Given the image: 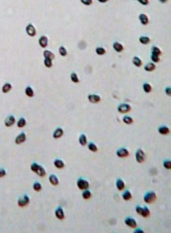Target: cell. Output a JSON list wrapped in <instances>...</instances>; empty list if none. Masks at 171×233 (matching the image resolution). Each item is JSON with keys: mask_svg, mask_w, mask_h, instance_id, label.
<instances>
[{"mask_svg": "<svg viewBox=\"0 0 171 233\" xmlns=\"http://www.w3.org/2000/svg\"><path fill=\"white\" fill-rule=\"evenodd\" d=\"M136 158L137 162H142L145 158V155L144 152L141 149H138L136 154Z\"/></svg>", "mask_w": 171, "mask_h": 233, "instance_id": "cell-4", "label": "cell"}, {"mask_svg": "<svg viewBox=\"0 0 171 233\" xmlns=\"http://www.w3.org/2000/svg\"><path fill=\"white\" fill-rule=\"evenodd\" d=\"M71 78L72 81L74 83H78L79 81V79L78 78V76L75 73H73L71 74Z\"/></svg>", "mask_w": 171, "mask_h": 233, "instance_id": "cell-37", "label": "cell"}, {"mask_svg": "<svg viewBox=\"0 0 171 233\" xmlns=\"http://www.w3.org/2000/svg\"><path fill=\"white\" fill-rule=\"evenodd\" d=\"M33 189L35 191L38 192V191H40L41 190L42 186H41V185L40 183H36L34 184Z\"/></svg>", "mask_w": 171, "mask_h": 233, "instance_id": "cell-41", "label": "cell"}, {"mask_svg": "<svg viewBox=\"0 0 171 233\" xmlns=\"http://www.w3.org/2000/svg\"><path fill=\"white\" fill-rule=\"evenodd\" d=\"M96 53L99 55H102L106 53V51L102 47H98L96 49Z\"/></svg>", "mask_w": 171, "mask_h": 233, "instance_id": "cell-40", "label": "cell"}, {"mask_svg": "<svg viewBox=\"0 0 171 233\" xmlns=\"http://www.w3.org/2000/svg\"><path fill=\"white\" fill-rule=\"evenodd\" d=\"M123 198L125 200H129L132 198V194L129 191H126L123 194Z\"/></svg>", "mask_w": 171, "mask_h": 233, "instance_id": "cell-31", "label": "cell"}, {"mask_svg": "<svg viewBox=\"0 0 171 233\" xmlns=\"http://www.w3.org/2000/svg\"><path fill=\"white\" fill-rule=\"evenodd\" d=\"M29 202V199L26 195H24L22 198L18 200V204L19 206L24 207L28 204Z\"/></svg>", "mask_w": 171, "mask_h": 233, "instance_id": "cell-8", "label": "cell"}, {"mask_svg": "<svg viewBox=\"0 0 171 233\" xmlns=\"http://www.w3.org/2000/svg\"><path fill=\"white\" fill-rule=\"evenodd\" d=\"M117 187L119 190H122L125 188V184L124 182L122 179H118L117 181Z\"/></svg>", "mask_w": 171, "mask_h": 233, "instance_id": "cell-22", "label": "cell"}, {"mask_svg": "<svg viewBox=\"0 0 171 233\" xmlns=\"http://www.w3.org/2000/svg\"><path fill=\"white\" fill-rule=\"evenodd\" d=\"M158 131H159V133L161 134L166 135V134H169V129L168 127H165V126H163V127H162L161 128H159Z\"/></svg>", "mask_w": 171, "mask_h": 233, "instance_id": "cell-23", "label": "cell"}, {"mask_svg": "<svg viewBox=\"0 0 171 233\" xmlns=\"http://www.w3.org/2000/svg\"><path fill=\"white\" fill-rule=\"evenodd\" d=\"M139 1V2L143 4V5H147L149 3V1L148 0H137Z\"/></svg>", "mask_w": 171, "mask_h": 233, "instance_id": "cell-45", "label": "cell"}, {"mask_svg": "<svg viewBox=\"0 0 171 233\" xmlns=\"http://www.w3.org/2000/svg\"><path fill=\"white\" fill-rule=\"evenodd\" d=\"M49 180L51 183L55 186L57 185L59 182L57 177L54 175H52L50 176Z\"/></svg>", "mask_w": 171, "mask_h": 233, "instance_id": "cell-21", "label": "cell"}, {"mask_svg": "<svg viewBox=\"0 0 171 233\" xmlns=\"http://www.w3.org/2000/svg\"><path fill=\"white\" fill-rule=\"evenodd\" d=\"M129 152L126 149H121L118 150L117 152V155L119 157H127L129 155Z\"/></svg>", "mask_w": 171, "mask_h": 233, "instance_id": "cell-10", "label": "cell"}, {"mask_svg": "<svg viewBox=\"0 0 171 233\" xmlns=\"http://www.w3.org/2000/svg\"><path fill=\"white\" fill-rule=\"evenodd\" d=\"M131 107L129 105L127 104H123L120 106L118 109L120 113H125L129 112L131 110Z\"/></svg>", "mask_w": 171, "mask_h": 233, "instance_id": "cell-6", "label": "cell"}, {"mask_svg": "<svg viewBox=\"0 0 171 233\" xmlns=\"http://www.w3.org/2000/svg\"><path fill=\"white\" fill-rule=\"evenodd\" d=\"M150 210L148 209V207H145L144 208H142L141 211L140 212V215L143 216V217L147 218L150 215Z\"/></svg>", "mask_w": 171, "mask_h": 233, "instance_id": "cell-17", "label": "cell"}, {"mask_svg": "<svg viewBox=\"0 0 171 233\" xmlns=\"http://www.w3.org/2000/svg\"><path fill=\"white\" fill-rule=\"evenodd\" d=\"M59 52L60 53V55L63 57H65L67 55V51L65 49V47H61L59 49Z\"/></svg>", "mask_w": 171, "mask_h": 233, "instance_id": "cell-35", "label": "cell"}, {"mask_svg": "<svg viewBox=\"0 0 171 233\" xmlns=\"http://www.w3.org/2000/svg\"><path fill=\"white\" fill-rule=\"evenodd\" d=\"M55 215L56 217L59 220H63L64 218V214L63 211V210L61 208H58L56 210L55 212Z\"/></svg>", "mask_w": 171, "mask_h": 233, "instance_id": "cell-16", "label": "cell"}, {"mask_svg": "<svg viewBox=\"0 0 171 233\" xmlns=\"http://www.w3.org/2000/svg\"><path fill=\"white\" fill-rule=\"evenodd\" d=\"M166 92L167 94H168L169 96H170L171 94V88L170 87L167 88L166 89Z\"/></svg>", "mask_w": 171, "mask_h": 233, "instance_id": "cell-47", "label": "cell"}, {"mask_svg": "<svg viewBox=\"0 0 171 233\" xmlns=\"http://www.w3.org/2000/svg\"><path fill=\"white\" fill-rule=\"evenodd\" d=\"M54 165L58 168H62L64 167V162L60 160H56L55 161Z\"/></svg>", "mask_w": 171, "mask_h": 233, "instance_id": "cell-27", "label": "cell"}, {"mask_svg": "<svg viewBox=\"0 0 171 233\" xmlns=\"http://www.w3.org/2000/svg\"><path fill=\"white\" fill-rule=\"evenodd\" d=\"M43 55L45 59H49L52 60L54 59V54L49 51H48V50L45 51L43 53Z\"/></svg>", "mask_w": 171, "mask_h": 233, "instance_id": "cell-15", "label": "cell"}, {"mask_svg": "<svg viewBox=\"0 0 171 233\" xmlns=\"http://www.w3.org/2000/svg\"><path fill=\"white\" fill-rule=\"evenodd\" d=\"M78 187L81 190H84L88 189L89 186V184L88 182L84 179H79L77 183Z\"/></svg>", "mask_w": 171, "mask_h": 233, "instance_id": "cell-3", "label": "cell"}, {"mask_svg": "<svg viewBox=\"0 0 171 233\" xmlns=\"http://www.w3.org/2000/svg\"><path fill=\"white\" fill-rule=\"evenodd\" d=\"M143 89L144 91L147 93H149L151 91L152 87L148 83H145L143 85Z\"/></svg>", "mask_w": 171, "mask_h": 233, "instance_id": "cell-38", "label": "cell"}, {"mask_svg": "<svg viewBox=\"0 0 171 233\" xmlns=\"http://www.w3.org/2000/svg\"><path fill=\"white\" fill-rule=\"evenodd\" d=\"M89 101L92 103H96L99 102L101 100L100 97L96 95H90L88 96Z\"/></svg>", "mask_w": 171, "mask_h": 233, "instance_id": "cell-11", "label": "cell"}, {"mask_svg": "<svg viewBox=\"0 0 171 233\" xmlns=\"http://www.w3.org/2000/svg\"><path fill=\"white\" fill-rule=\"evenodd\" d=\"M163 166L167 169H170L171 168V162L169 161H165L163 163Z\"/></svg>", "mask_w": 171, "mask_h": 233, "instance_id": "cell-42", "label": "cell"}, {"mask_svg": "<svg viewBox=\"0 0 171 233\" xmlns=\"http://www.w3.org/2000/svg\"><path fill=\"white\" fill-rule=\"evenodd\" d=\"M157 198L156 194L154 192H148L144 198V201L148 204H151L155 201Z\"/></svg>", "mask_w": 171, "mask_h": 233, "instance_id": "cell-2", "label": "cell"}, {"mask_svg": "<svg viewBox=\"0 0 171 233\" xmlns=\"http://www.w3.org/2000/svg\"><path fill=\"white\" fill-rule=\"evenodd\" d=\"M114 49L117 52H121L123 50V47L121 44L118 42H116L114 43L113 45Z\"/></svg>", "mask_w": 171, "mask_h": 233, "instance_id": "cell-19", "label": "cell"}, {"mask_svg": "<svg viewBox=\"0 0 171 233\" xmlns=\"http://www.w3.org/2000/svg\"><path fill=\"white\" fill-rule=\"evenodd\" d=\"M140 21L141 23L143 25H147L149 22V20L147 16L144 14H140L139 16Z\"/></svg>", "mask_w": 171, "mask_h": 233, "instance_id": "cell-14", "label": "cell"}, {"mask_svg": "<svg viewBox=\"0 0 171 233\" xmlns=\"http://www.w3.org/2000/svg\"><path fill=\"white\" fill-rule=\"evenodd\" d=\"M79 143L82 146H85L87 144L86 138L84 134H82L79 139Z\"/></svg>", "mask_w": 171, "mask_h": 233, "instance_id": "cell-25", "label": "cell"}, {"mask_svg": "<svg viewBox=\"0 0 171 233\" xmlns=\"http://www.w3.org/2000/svg\"><path fill=\"white\" fill-rule=\"evenodd\" d=\"M26 139V136L25 134L23 133H22L21 134H19L18 136L16 137L15 140V142L16 144H21V143L25 141Z\"/></svg>", "mask_w": 171, "mask_h": 233, "instance_id": "cell-12", "label": "cell"}, {"mask_svg": "<svg viewBox=\"0 0 171 233\" xmlns=\"http://www.w3.org/2000/svg\"><path fill=\"white\" fill-rule=\"evenodd\" d=\"M132 62H133V64L137 67H139L142 64V61L139 58H137V57H134V58H133V60H132Z\"/></svg>", "mask_w": 171, "mask_h": 233, "instance_id": "cell-29", "label": "cell"}, {"mask_svg": "<svg viewBox=\"0 0 171 233\" xmlns=\"http://www.w3.org/2000/svg\"><path fill=\"white\" fill-rule=\"evenodd\" d=\"M81 1L83 4L87 5H90L92 3V0H81Z\"/></svg>", "mask_w": 171, "mask_h": 233, "instance_id": "cell-44", "label": "cell"}, {"mask_svg": "<svg viewBox=\"0 0 171 233\" xmlns=\"http://www.w3.org/2000/svg\"><path fill=\"white\" fill-rule=\"evenodd\" d=\"M12 88L11 84L8 83H6L4 85L2 88V91L4 93H6L10 91Z\"/></svg>", "mask_w": 171, "mask_h": 233, "instance_id": "cell-20", "label": "cell"}, {"mask_svg": "<svg viewBox=\"0 0 171 233\" xmlns=\"http://www.w3.org/2000/svg\"><path fill=\"white\" fill-rule=\"evenodd\" d=\"M39 44L42 48H45L47 46L48 39L46 36H42L39 40Z\"/></svg>", "mask_w": 171, "mask_h": 233, "instance_id": "cell-13", "label": "cell"}, {"mask_svg": "<svg viewBox=\"0 0 171 233\" xmlns=\"http://www.w3.org/2000/svg\"><path fill=\"white\" fill-rule=\"evenodd\" d=\"M151 58H152V60L153 61V62H155V63H158L160 60V59L159 58V56L155 55V54H152Z\"/></svg>", "mask_w": 171, "mask_h": 233, "instance_id": "cell-43", "label": "cell"}, {"mask_svg": "<svg viewBox=\"0 0 171 233\" xmlns=\"http://www.w3.org/2000/svg\"><path fill=\"white\" fill-rule=\"evenodd\" d=\"M63 131L62 128H58L56 130L53 134V137L55 139H58L62 136Z\"/></svg>", "mask_w": 171, "mask_h": 233, "instance_id": "cell-18", "label": "cell"}, {"mask_svg": "<svg viewBox=\"0 0 171 233\" xmlns=\"http://www.w3.org/2000/svg\"><path fill=\"white\" fill-rule=\"evenodd\" d=\"M100 2L105 3L108 1V0H98Z\"/></svg>", "mask_w": 171, "mask_h": 233, "instance_id": "cell-48", "label": "cell"}, {"mask_svg": "<svg viewBox=\"0 0 171 233\" xmlns=\"http://www.w3.org/2000/svg\"><path fill=\"white\" fill-rule=\"evenodd\" d=\"M25 93H26V94L30 97H33L34 96V92L31 87L30 86H28L26 88Z\"/></svg>", "mask_w": 171, "mask_h": 233, "instance_id": "cell-24", "label": "cell"}, {"mask_svg": "<svg viewBox=\"0 0 171 233\" xmlns=\"http://www.w3.org/2000/svg\"><path fill=\"white\" fill-rule=\"evenodd\" d=\"M31 169L33 172L37 173L40 177H44L46 175V173L43 168L41 166L38 165L36 163H33L31 165Z\"/></svg>", "mask_w": 171, "mask_h": 233, "instance_id": "cell-1", "label": "cell"}, {"mask_svg": "<svg viewBox=\"0 0 171 233\" xmlns=\"http://www.w3.org/2000/svg\"><path fill=\"white\" fill-rule=\"evenodd\" d=\"M150 38L147 37H141L139 39L140 42L143 44H147L150 42Z\"/></svg>", "mask_w": 171, "mask_h": 233, "instance_id": "cell-28", "label": "cell"}, {"mask_svg": "<svg viewBox=\"0 0 171 233\" xmlns=\"http://www.w3.org/2000/svg\"><path fill=\"white\" fill-rule=\"evenodd\" d=\"M135 232H137V233H138H138L141 232V233H142V232H143V231H138V230H137L136 231H135Z\"/></svg>", "mask_w": 171, "mask_h": 233, "instance_id": "cell-50", "label": "cell"}, {"mask_svg": "<svg viewBox=\"0 0 171 233\" xmlns=\"http://www.w3.org/2000/svg\"><path fill=\"white\" fill-rule=\"evenodd\" d=\"M16 120L13 116H10L6 118L5 121V125L7 127H10L12 126L15 123Z\"/></svg>", "mask_w": 171, "mask_h": 233, "instance_id": "cell-7", "label": "cell"}, {"mask_svg": "<svg viewBox=\"0 0 171 233\" xmlns=\"http://www.w3.org/2000/svg\"><path fill=\"white\" fill-rule=\"evenodd\" d=\"M26 121L23 118H21L17 123V126L19 128H23L26 125Z\"/></svg>", "mask_w": 171, "mask_h": 233, "instance_id": "cell-30", "label": "cell"}, {"mask_svg": "<svg viewBox=\"0 0 171 233\" xmlns=\"http://www.w3.org/2000/svg\"><path fill=\"white\" fill-rule=\"evenodd\" d=\"M159 0V1H160L161 2L163 3H164L166 2L167 1V0Z\"/></svg>", "mask_w": 171, "mask_h": 233, "instance_id": "cell-49", "label": "cell"}, {"mask_svg": "<svg viewBox=\"0 0 171 233\" xmlns=\"http://www.w3.org/2000/svg\"><path fill=\"white\" fill-rule=\"evenodd\" d=\"M155 68V65L152 63H148L145 67V69L146 71H148V72L153 71Z\"/></svg>", "mask_w": 171, "mask_h": 233, "instance_id": "cell-26", "label": "cell"}, {"mask_svg": "<svg viewBox=\"0 0 171 233\" xmlns=\"http://www.w3.org/2000/svg\"><path fill=\"white\" fill-rule=\"evenodd\" d=\"M83 197L84 199H90L91 197V193L90 191L86 190L84 192L83 194Z\"/></svg>", "mask_w": 171, "mask_h": 233, "instance_id": "cell-33", "label": "cell"}, {"mask_svg": "<svg viewBox=\"0 0 171 233\" xmlns=\"http://www.w3.org/2000/svg\"><path fill=\"white\" fill-rule=\"evenodd\" d=\"M26 31L29 36L34 37L36 34V31L33 26L31 24H29L26 28Z\"/></svg>", "mask_w": 171, "mask_h": 233, "instance_id": "cell-5", "label": "cell"}, {"mask_svg": "<svg viewBox=\"0 0 171 233\" xmlns=\"http://www.w3.org/2000/svg\"><path fill=\"white\" fill-rule=\"evenodd\" d=\"M52 60L49 59H45L44 60V64L45 66L48 68H50L52 66Z\"/></svg>", "mask_w": 171, "mask_h": 233, "instance_id": "cell-32", "label": "cell"}, {"mask_svg": "<svg viewBox=\"0 0 171 233\" xmlns=\"http://www.w3.org/2000/svg\"><path fill=\"white\" fill-rule=\"evenodd\" d=\"M125 223L128 226L131 228H135L137 226L136 221L132 218H128L125 221Z\"/></svg>", "mask_w": 171, "mask_h": 233, "instance_id": "cell-9", "label": "cell"}, {"mask_svg": "<svg viewBox=\"0 0 171 233\" xmlns=\"http://www.w3.org/2000/svg\"><path fill=\"white\" fill-rule=\"evenodd\" d=\"M161 52L158 47H153L152 48V54L159 56L161 54Z\"/></svg>", "mask_w": 171, "mask_h": 233, "instance_id": "cell-34", "label": "cell"}, {"mask_svg": "<svg viewBox=\"0 0 171 233\" xmlns=\"http://www.w3.org/2000/svg\"><path fill=\"white\" fill-rule=\"evenodd\" d=\"M5 174H6V172H5V170L3 169H0V178L5 176Z\"/></svg>", "mask_w": 171, "mask_h": 233, "instance_id": "cell-46", "label": "cell"}, {"mask_svg": "<svg viewBox=\"0 0 171 233\" xmlns=\"http://www.w3.org/2000/svg\"><path fill=\"white\" fill-rule=\"evenodd\" d=\"M88 148L91 151L93 152H96L98 150L96 145L93 143H90L88 145Z\"/></svg>", "mask_w": 171, "mask_h": 233, "instance_id": "cell-36", "label": "cell"}, {"mask_svg": "<svg viewBox=\"0 0 171 233\" xmlns=\"http://www.w3.org/2000/svg\"><path fill=\"white\" fill-rule=\"evenodd\" d=\"M123 122H124L125 123H126L127 124H130L132 123V122H133V120H132V118L131 117H128V116L125 117L124 118H123Z\"/></svg>", "mask_w": 171, "mask_h": 233, "instance_id": "cell-39", "label": "cell"}]
</instances>
